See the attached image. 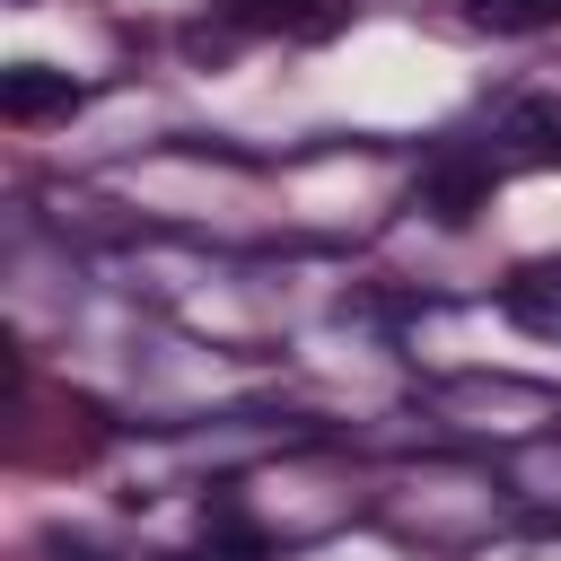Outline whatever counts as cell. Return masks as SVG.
<instances>
[{
	"mask_svg": "<svg viewBox=\"0 0 561 561\" xmlns=\"http://www.w3.org/2000/svg\"><path fill=\"white\" fill-rule=\"evenodd\" d=\"M465 18L491 35H543V26H561V0H465Z\"/></svg>",
	"mask_w": 561,
	"mask_h": 561,
	"instance_id": "obj_5",
	"label": "cell"
},
{
	"mask_svg": "<svg viewBox=\"0 0 561 561\" xmlns=\"http://www.w3.org/2000/svg\"><path fill=\"white\" fill-rule=\"evenodd\" d=\"M421 202L438 210V228H473V210L491 202V167H473V158H447V167H430Z\"/></svg>",
	"mask_w": 561,
	"mask_h": 561,
	"instance_id": "obj_4",
	"label": "cell"
},
{
	"mask_svg": "<svg viewBox=\"0 0 561 561\" xmlns=\"http://www.w3.org/2000/svg\"><path fill=\"white\" fill-rule=\"evenodd\" d=\"M245 35H333L342 0H219Z\"/></svg>",
	"mask_w": 561,
	"mask_h": 561,
	"instance_id": "obj_3",
	"label": "cell"
},
{
	"mask_svg": "<svg viewBox=\"0 0 561 561\" xmlns=\"http://www.w3.org/2000/svg\"><path fill=\"white\" fill-rule=\"evenodd\" d=\"M500 307H508V324H517V333H543V342H561V254H535V263H517V272L500 280Z\"/></svg>",
	"mask_w": 561,
	"mask_h": 561,
	"instance_id": "obj_1",
	"label": "cell"
},
{
	"mask_svg": "<svg viewBox=\"0 0 561 561\" xmlns=\"http://www.w3.org/2000/svg\"><path fill=\"white\" fill-rule=\"evenodd\" d=\"M79 105V79L70 70H44V61H18L0 79V114L9 123H44V114H70Z\"/></svg>",
	"mask_w": 561,
	"mask_h": 561,
	"instance_id": "obj_2",
	"label": "cell"
},
{
	"mask_svg": "<svg viewBox=\"0 0 561 561\" xmlns=\"http://www.w3.org/2000/svg\"><path fill=\"white\" fill-rule=\"evenodd\" d=\"M61 561H96V552H61Z\"/></svg>",
	"mask_w": 561,
	"mask_h": 561,
	"instance_id": "obj_7",
	"label": "cell"
},
{
	"mask_svg": "<svg viewBox=\"0 0 561 561\" xmlns=\"http://www.w3.org/2000/svg\"><path fill=\"white\" fill-rule=\"evenodd\" d=\"M210 561H272V543H263V526H245V517H219V535H210Z\"/></svg>",
	"mask_w": 561,
	"mask_h": 561,
	"instance_id": "obj_6",
	"label": "cell"
}]
</instances>
